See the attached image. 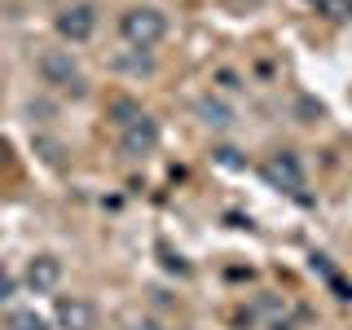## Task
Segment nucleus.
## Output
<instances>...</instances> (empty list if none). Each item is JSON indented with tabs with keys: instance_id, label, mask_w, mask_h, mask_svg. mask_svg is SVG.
<instances>
[{
	"instance_id": "obj_10",
	"label": "nucleus",
	"mask_w": 352,
	"mask_h": 330,
	"mask_svg": "<svg viewBox=\"0 0 352 330\" xmlns=\"http://www.w3.org/2000/svg\"><path fill=\"white\" fill-rule=\"evenodd\" d=\"M36 150H44V159H49V163H62V146H58V141L36 137Z\"/></svg>"
},
{
	"instance_id": "obj_5",
	"label": "nucleus",
	"mask_w": 352,
	"mask_h": 330,
	"mask_svg": "<svg viewBox=\"0 0 352 330\" xmlns=\"http://www.w3.org/2000/svg\"><path fill=\"white\" fill-rule=\"evenodd\" d=\"M264 181H269L273 190H286V194L304 190V168H300V159H295V154H273V159L264 163Z\"/></svg>"
},
{
	"instance_id": "obj_9",
	"label": "nucleus",
	"mask_w": 352,
	"mask_h": 330,
	"mask_svg": "<svg viewBox=\"0 0 352 330\" xmlns=\"http://www.w3.org/2000/svg\"><path fill=\"white\" fill-rule=\"evenodd\" d=\"M5 330H49V322H44L36 308H14L5 317Z\"/></svg>"
},
{
	"instance_id": "obj_8",
	"label": "nucleus",
	"mask_w": 352,
	"mask_h": 330,
	"mask_svg": "<svg viewBox=\"0 0 352 330\" xmlns=\"http://www.w3.org/2000/svg\"><path fill=\"white\" fill-rule=\"evenodd\" d=\"M194 110H198V119H203L212 132H225L229 124H234V110H229L225 102H216V97H198Z\"/></svg>"
},
{
	"instance_id": "obj_13",
	"label": "nucleus",
	"mask_w": 352,
	"mask_h": 330,
	"mask_svg": "<svg viewBox=\"0 0 352 330\" xmlns=\"http://www.w3.org/2000/svg\"><path fill=\"white\" fill-rule=\"evenodd\" d=\"M132 330H163V326H154V322H132Z\"/></svg>"
},
{
	"instance_id": "obj_7",
	"label": "nucleus",
	"mask_w": 352,
	"mask_h": 330,
	"mask_svg": "<svg viewBox=\"0 0 352 330\" xmlns=\"http://www.w3.org/2000/svg\"><path fill=\"white\" fill-rule=\"evenodd\" d=\"M58 282H62V260L58 256H36V260L27 264V286L36 295H49Z\"/></svg>"
},
{
	"instance_id": "obj_3",
	"label": "nucleus",
	"mask_w": 352,
	"mask_h": 330,
	"mask_svg": "<svg viewBox=\"0 0 352 330\" xmlns=\"http://www.w3.org/2000/svg\"><path fill=\"white\" fill-rule=\"evenodd\" d=\"M154 146H159V124H154L150 115H137L132 124H124V132H119V150H124L128 159L154 154Z\"/></svg>"
},
{
	"instance_id": "obj_2",
	"label": "nucleus",
	"mask_w": 352,
	"mask_h": 330,
	"mask_svg": "<svg viewBox=\"0 0 352 330\" xmlns=\"http://www.w3.org/2000/svg\"><path fill=\"white\" fill-rule=\"evenodd\" d=\"M36 66H40L44 84L66 88V93L84 97V75H80V62H75V53H71V49H44Z\"/></svg>"
},
{
	"instance_id": "obj_4",
	"label": "nucleus",
	"mask_w": 352,
	"mask_h": 330,
	"mask_svg": "<svg viewBox=\"0 0 352 330\" xmlns=\"http://www.w3.org/2000/svg\"><path fill=\"white\" fill-rule=\"evenodd\" d=\"M97 31V9L93 5H66L58 14V36L71 44H84Z\"/></svg>"
},
{
	"instance_id": "obj_6",
	"label": "nucleus",
	"mask_w": 352,
	"mask_h": 330,
	"mask_svg": "<svg viewBox=\"0 0 352 330\" xmlns=\"http://www.w3.org/2000/svg\"><path fill=\"white\" fill-rule=\"evenodd\" d=\"M58 326L62 330H93L97 326V308L80 300V295H62L58 300Z\"/></svg>"
},
{
	"instance_id": "obj_11",
	"label": "nucleus",
	"mask_w": 352,
	"mask_h": 330,
	"mask_svg": "<svg viewBox=\"0 0 352 330\" xmlns=\"http://www.w3.org/2000/svg\"><path fill=\"white\" fill-rule=\"evenodd\" d=\"M14 291H18L14 273H9V269H0V304H5V300H9V295H14Z\"/></svg>"
},
{
	"instance_id": "obj_1",
	"label": "nucleus",
	"mask_w": 352,
	"mask_h": 330,
	"mask_svg": "<svg viewBox=\"0 0 352 330\" xmlns=\"http://www.w3.org/2000/svg\"><path fill=\"white\" fill-rule=\"evenodd\" d=\"M119 36H124L128 49L146 53V49H154V44L168 36V14L154 9V5H132V9L119 14Z\"/></svg>"
},
{
	"instance_id": "obj_12",
	"label": "nucleus",
	"mask_w": 352,
	"mask_h": 330,
	"mask_svg": "<svg viewBox=\"0 0 352 330\" xmlns=\"http://www.w3.org/2000/svg\"><path fill=\"white\" fill-rule=\"evenodd\" d=\"M330 9H335V18H348V0H330Z\"/></svg>"
}]
</instances>
